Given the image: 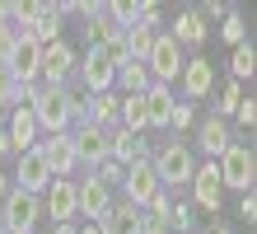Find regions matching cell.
Returning <instances> with one entry per match:
<instances>
[{"mask_svg":"<svg viewBox=\"0 0 257 234\" xmlns=\"http://www.w3.org/2000/svg\"><path fill=\"white\" fill-rule=\"evenodd\" d=\"M112 160H117V164L145 160V140L136 136V131H126V127H117V131H112Z\"/></svg>","mask_w":257,"mask_h":234,"instance_id":"23","label":"cell"},{"mask_svg":"<svg viewBox=\"0 0 257 234\" xmlns=\"http://www.w3.org/2000/svg\"><path fill=\"white\" fill-rule=\"evenodd\" d=\"M5 150H10V136H5V131H0V154H5Z\"/></svg>","mask_w":257,"mask_h":234,"instance_id":"36","label":"cell"},{"mask_svg":"<svg viewBox=\"0 0 257 234\" xmlns=\"http://www.w3.org/2000/svg\"><path fill=\"white\" fill-rule=\"evenodd\" d=\"M234 117H238V127L252 131V122H257V103H252V94H243V103L234 108Z\"/></svg>","mask_w":257,"mask_h":234,"instance_id":"31","label":"cell"},{"mask_svg":"<svg viewBox=\"0 0 257 234\" xmlns=\"http://www.w3.org/2000/svg\"><path fill=\"white\" fill-rule=\"evenodd\" d=\"M122 192H126V201H131L136 211H145L150 201H155V192H164L159 178H155V164H150V154H145V160H136V164H126Z\"/></svg>","mask_w":257,"mask_h":234,"instance_id":"6","label":"cell"},{"mask_svg":"<svg viewBox=\"0 0 257 234\" xmlns=\"http://www.w3.org/2000/svg\"><path fill=\"white\" fill-rule=\"evenodd\" d=\"M155 178H159V187H183V183H192V150L183 145V140H169V145H159L155 150Z\"/></svg>","mask_w":257,"mask_h":234,"instance_id":"4","label":"cell"},{"mask_svg":"<svg viewBox=\"0 0 257 234\" xmlns=\"http://www.w3.org/2000/svg\"><path fill=\"white\" fill-rule=\"evenodd\" d=\"M238 215H243L248 225L257 220V197H252V192H243V201H238Z\"/></svg>","mask_w":257,"mask_h":234,"instance_id":"33","label":"cell"},{"mask_svg":"<svg viewBox=\"0 0 257 234\" xmlns=\"http://www.w3.org/2000/svg\"><path fill=\"white\" fill-rule=\"evenodd\" d=\"M47 183H52V169H47V160L38 154V145L24 150V154H19V169H14V187L38 197V192H47Z\"/></svg>","mask_w":257,"mask_h":234,"instance_id":"12","label":"cell"},{"mask_svg":"<svg viewBox=\"0 0 257 234\" xmlns=\"http://www.w3.org/2000/svg\"><path fill=\"white\" fill-rule=\"evenodd\" d=\"M75 70V52L66 42H52V47H42V61H38V75H42V85L47 89H66V75Z\"/></svg>","mask_w":257,"mask_h":234,"instance_id":"11","label":"cell"},{"mask_svg":"<svg viewBox=\"0 0 257 234\" xmlns=\"http://www.w3.org/2000/svg\"><path fill=\"white\" fill-rule=\"evenodd\" d=\"M220 38L229 42V47H238V42H248V24H243V14H238V10H224V24H220Z\"/></svg>","mask_w":257,"mask_h":234,"instance_id":"26","label":"cell"},{"mask_svg":"<svg viewBox=\"0 0 257 234\" xmlns=\"http://www.w3.org/2000/svg\"><path fill=\"white\" fill-rule=\"evenodd\" d=\"M5 136H10V150H33L38 145V122H33V108H14V117H10V127H5Z\"/></svg>","mask_w":257,"mask_h":234,"instance_id":"21","label":"cell"},{"mask_svg":"<svg viewBox=\"0 0 257 234\" xmlns=\"http://www.w3.org/2000/svg\"><path fill=\"white\" fill-rule=\"evenodd\" d=\"M28 108H33L38 131H47V136H66L75 122H80V103L70 99V89H47V85H42Z\"/></svg>","mask_w":257,"mask_h":234,"instance_id":"1","label":"cell"},{"mask_svg":"<svg viewBox=\"0 0 257 234\" xmlns=\"http://www.w3.org/2000/svg\"><path fill=\"white\" fill-rule=\"evenodd\" d=\"M0 234H5V229H0Z\"/></svg>","mask_w":257,"mask_h":234,"instance_id":"39","label":"cell"},{"mask_svg":"<svg viewBox=\"0 0 257 234\" xmlns=\"http://www.w3.org/2000/svg\"><path fill=\"white\" fill-rule=\"evenodd\" d=\"M164 225L178 229V234H192V206H183V201H173L169 215H164Z\"/></svg>","mask_w":257,"mask_h":234,"instance_id":"28","label":"cell"},{"mask_svg":"<svg viewBox=\"0 0 257 234\" xmlns=\"http://www.w3.org/2000/svg\"><path fill=\"white\" fill-rule=\"evenodd\" d=\"M215 174H220V187L252 192V183H257V154H252V145L248 140H234V145L215 160Z\"/></svg>","mask_w":257,"mask_h":234,"instance_id":"2","label":"cell"},{"mask_svg":"<svg viewBox=\"0 0 257 234\" xmlns=\"http://www.w3.org/2000/svg\"><path fill=\"white\" fill-rule=\"evenodd\" d=\"M229 70H234V80H238V85H243V80H252V70H257V52H252V42H238V47H234Z\"/></svg>","mask_w":257,"mask_h":234,"instance_id":"25","label":"cell"},{"mask_svg":"<svg viewBox=\"0 0 257 234\" xmlns=\"http://www.w3.org/2000/svg\"><path fill=\"white\" fill-rule=\"evenodd\" d=\"M178 80H183V94H187V99H206V94L215 89V66H210L206 56H192Z\"/></svg>","mask_w":257,"mask_h":234,"instance_id":"16","label":"cell"},{"mask_svg":"<svg viewBox=\"0 0 257 234\" xmlns=\"http://www.w3.org/2000/svg\"><path fill=\"white\" fill-rule=\"evenodd\" d=\"M75 187H80V215H94V225H98L103 215L112 211V192H108L98 178H80Z\"/></svg>","mask_w":257,"mask_h":234,"instance_id":"17","label":"cell"},{"mask_svg":"<svg viewBox=\"0 0 257 234\" xmlns=\"http://www.w3.org/2000/svg\"><path fill=\"white\" fill-rule=\"evenodd\" d=\"M47 215L56 225H70L80 215V187H75V178H52L47 183Z\"/></svg>","mask_w":257,"mask_h":234,"instance_id":"10","label":"cell"},{"mask_svg":"<svg viewBox=\"0 0 257 234\" xmlns=\"http://www.w3.org/2000/svg\"><path fill=\"white\" fill-rule=\"evenodd\" d=\"M70 145H75V160H80V164L98 169V164L112 154V131H103V127H84V122H80V131L70 136Z\"/></svg>","mask_w":257,"mask_h":234,"instance_id":"8","label":"cell"},{"mask_svg":"<svg viewBox=\"0 0 257 234\" xmlns=\"http://www.w3.org/2000/svg\"><path fill=\"white\" fill-rule=\"evenodd\" d=\"M169 113H173V85H150L145 89V127L169 131Z\"/></svg>","mask_w":257,"mask_h":234,"instance_id":"18","label":"cell"},{"mask_svg":"<svg viewBox=\"0 0 257 234\" xmlns=\"http://www.w3.org/2000/svg\"><path fill=\"white\" fill-rule=\"evenodd\" d=\"M38 215H42V201H38L33 192L10 187L5 201H0V229H5V234H33Z\"/></svg>","mask_w":257,"mask_h":234,"instance_id":"3","label":"cell"},{"mask_svg":"<svg viewBox=\"0 0 257 234\" xmlns=\"http://www.w3.org/2000/svg\"><path fill=\"white\" fill-rule=\"evenodd\" d=\"M238 103H243V85H238V80H229V85L220 89V103H215V117L224 122V117H229V113H234Z\"/></svg>","mask_w":257,"mask_h":234,"instance_id":"27","label":"cell"},{"mask_svg":"<svg viewBox=\"0 0 257 234\" xmlns=\"http://www.w3.org/2000/svg\"><path fill=\"white\" fill-rule=\"evenodd\" d=\"M210 234H234V229H224V225H220V229H210Z\"/></svg>","mask_w":257,"mask_h":234,"instance_id":"38","label":"cell"},{"mask_svg":"<svg viewBox=\"0 0 257 234\" xmlns=\"http://www.w3.org/2000/svg\"><path fill=\"white\" fill-rule=\"evenodd\" d=\"M75 66H80V80H84L89 94H112V85H117V66L103 56V47H89V52L75 61Z\"/></svg>","mask_w":257,"mask_h":234,"instance_id":"7","label":"cell"},{"mask_svg":"<svg viewBox=\"0 0 257 234\" xmlns=\"http://www.w3.org/2000/svg\"><path fill=\"white\" fill-rule=\"evenodd\" d=\"M52 234H80V229H75V225H56Z\"/></svg>","mask_w":257,"mask_h":234,"instance_id":"34","label":"cell"},{"mask_svg":"<svg viewBox=\"0 0 257 234\" xmlns=\"http://www.w3.org/2000/svg\"><path fill=\"white\" fill-rule=\"evenodd\" d=\"M38 61H42V47H38V42H28V38H14L10 56H5V70H10L19 85H33V80H38Z\"/></svg>","mask_w":257,"mask_h":234,"instance_id":"13","label":"cell"},{"mask_svg":"<svg viewBox=\"0 0 257 234\" xmlns=\"http://www.w3.org/2000/svg\"><path fill=\"white\" fill-rule=\"evenodd\" d=\"M196 140H201V150L210 154V160H220V154L234 145V136H229V127H224L220 117H206L201 127H196Z\"/></svg>","mask_w":257,"mask_h":234,"instance_id":"22","label":"cell"},{"mask_svg":"<svg viewBox=\"0 0 257 234\" xmlns=\"http://www.w3.org/2000/svg\"><path fill=\"white\" fill-rule=\"evenodd\" d=\"M206 33H210V24L196 14V5H187V10H178V19H173V42L178 47H196V42H206Z\"/></svg>","mask_w":257,"mask_h":234,"instance_id":"19","label":"cell"},{"mask_svg":"<svg viewBox=\"0 0 257 234\" xmlns=\"http://www.w3.org/2000/svg\"><path fill=\"white\" fill-rule=\"evenodd\" d=\"M5 192H10V178H5V174H0V201H5Z\"/></svg>","mask_w":257,"mask_h":234,"instance_id":"35","label":"cell"},{"mask_svg":"<svg viewBox=\"0 0 257 234\" xmlns=\"http://www.w3.org/2000/svg\"><path fill=\"white\" fill-rule=\"evenodd\" d=\"M14 24H0V66H5V56H10V47H14Z\"/></svg>","mask_w":257,"mask_h":234,"instance_id":"32","label":"cell"},{"mask_svg":"<svg viewBox=\"0 0 257 234\" xmlns=\"http://www.w3.org/2000/svg\"><path fill=\"white\" fill-rule=\"evenodd\" d=\"M145 66H150V80H155V85H173L178 75H183L187 56H183V47H178L169 33H155V42H150V56H145Z\"/></svg>","mask_w":257,"mask_h":234,"instance_id":"5","label":"cell"},{"mask_svg":"<svg viewBox=\"0 0 257 234\" xmlns=\"http://www.w3.org/2000/svg\"><path fill=\"white\" fill-rule=\"evenodd\" d=\"M61 14H66V5H42V0H38V14H33V19H28L24 28H19V38L38 42V47L61 42Z\"/></svg>","mask_w":257,"mask_h":234,"instance_id":"9","label":"cell"},{"mask_svg":"<svg viewBox=\"0 0 257 234\" xmlns=\"http://www.w3.org/2000/svg\"><path fill=\"white\" fill-rule=\"evenodd\" d=\"M80 234H103V229H98V225H89V229H80Z\"/></svg>","mask_w":257,"mask_h":234,"instance_id":"37","label":"cell"},{"mask_svg":"<svg viewBox=\"0 0 257 234\" xmlns=\"http://www.w3.org/2000/svg\"><path fill=\"white\" fill-rule=\"evenodd\" d=\"M192 127V103H173L169 113V131H187Z\"/></svg>","mask_w":257,"mask_h":234,"instance_id":"30","label":"cell"},{"mask_svg":"<svg viewBox=\"0 0 257 234\" xmlns=\"http://www.w3.org/2000/svg\"><path fill=\"white\" fill-rule=\"evenodd\" d=\"M117 85H122L126 94H145L155 80H150V66H145V61H126V66H117Z\"/></svg>","mask_w":257,"mask_h":234,"instance_id":"24","label":"cell"},{"mask_svg":"<svg viewBox=\"0 0 257 234\" xmlns=\"http://www.w3.org/2000/svg\"><path fill=\"white\" fill-rule=\"evenodd\" d=\"M38 154L47 160L52 178H70V169L80 164V160H75V145H70V131H66V136H47V140H38Z\"/></svg>","mask_w":257,"mask_h":234,"instance_id":"14","label":"cell"},{"mask_svg":"<svg viewBox=\"0 0 257 234\" xmlns=\"http://www.w3.org/2000/svg\"><path fill=\"white\" fill-rule=\"evenodd\" d=\"M220 197H224V187H220V174H215V160L192 169V201L196 206L201 211H220Z\"/></svg>","mask_w":257,"mask_h":234,"instance_id":"15","label":"cell"},{"mask_svg":"<svg viewBox=\"0 0 257 234\" xmlns=\"http://www.w3.org/2000/svg\"><path fill=\"white\" fill-rule=\"evenodd\" d=\"M94 178H98L103 187H108V183H122V178H126V164H117L112 154H108V160H103V164L94 169Z\"/></svg>","mask_w":257,"mask_h":234,"instance_id":"29","label":"cell"},{"mask_svg":"<svg viewBox=\"0 0 257 234\" xmlns=\"http://www.w3.org/2000/svg\"><path fill=\"white\" fill-rule=\"evenodd\" d=\"M80 122H84V127H103V131H108L112 122H117V99H112V94H89V99L80 103Z\"/></svg>","mask_w":257,"mask_h":234,"instance_id":"20","label":"cell"}]
</instances>
